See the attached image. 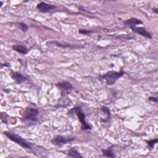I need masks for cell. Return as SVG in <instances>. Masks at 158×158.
Segmentation results:
<instances>
[{"mask_svg": "<svg viewBox=\"0 0 158 158\" xmlns=\"http://www.w3.org/2000/svg\"><path fill=\"white\" fill-rule=\"evenodd\" d=\"M67 154H68V156L70 157H76V158L83 157V156L80 154V153L75 148H71L70 149H69L68 150Z\"/></svg>", "mask_w": 158, "mask_h": 158, "instance_id": "obj_12", "label": "cell"}, {"mask_svg": "<svg viewBox=\"0 0 158 158\" xmlns=\"http://www.w3.org/2000/svg\"><path fill=\"white\" fill-rule=\"evenodd\" d=\"M38 115L39 110L37 108L33 107H27L23 114V119L25 121H36L38 120Z\"/></svg>", "mask_w": 158, "mask_h": 158, "instance_id": "obj_4", "label": "cell"}, {"mask_svg": "<svg viewBox=\"0 0 158 158\" xmlns=\"http://www.w3.org/2000/svg\"><path fill=\"white\" fill-rule=\"evenodd\" d=\"M10 76L12 78V80H14L18 84H21L23 82L28 80V78L27 77H25L22 73L18 72L12 71L10 73Z\"/></svg>", "mask_w": 158, "mask_h": 158, "instance_id": "obj_8", "label": "cell"}, {"mask_svg": "<svg viewBox=\"0 0 158 158\" xmlns=\"http://www.w3.org/2000/svg\"><path fill=\"white\" fill-rule=\"evenodd\" d=\"M76 114L78 117V118L81 123V130L83 131H86V130H92V126L87 123L86 121V115L85 113L82 110V108L81 106H76L73 108L71 109L69 112L68 114L69 115L72 114Z\"/></svg>", "mask_w": 158, "mask_h": 158, "instance_id": "obj_1", "label": "cell"}, {"mask_svg": "<svg viewBox=\"0 0 158 158\" xmlns=\"http://www.w3.org/2000/svg\"><path fill=\"white\" fill-rule=\"evenodd\" d=\"M17 25L19 27V28L23 31V32H26L28 30V26L23 22H17Z\"/></svg>", "mask_w": 158, "mask_h": 158, "instance_id": "obj_15", "label": "cell"}, {"mask_svg": "<svg viewBox=\"0 0 158 158\" xmlns=\"http://www.w3.org/2000/svg\"><path fill=\"white\" fill-rule=\"evenodd\" d=\"M124 73L125 72L122 69H120L119 72L110 70L102 76V79L106 81L107 85L111 86L113 85L119 78L122 77Z\"/></svg>", "mask_w": 158, "mask_h": 158, "instance_id": "obj_3", "label": "cell"}, {"mask_svg": "<svg viewBox=\"0 0 158 158\" xmlns=\"http://www.w3.org/2000/svg\"><path fill=\"white\" fill-rule=\"evenodd\" d=\"M75 139V137H67L62 135H57L51 139V143L56 146L61 147L64 144H67Z\"/></svg>", "mask_w": 158, "mask_h": 158, "instance_id": "obj_5", "label": "cell"}, {"mask_svg": "<svg viewBox=\"0 0 158 158\" xmlns=\"http://www.w3.org/2000/svg\"><path fill=\"white\" fill-rule=\"evenodd\" d=\"M148 100L149 101H154V102H157V98H156V97H153V96H151L148 98Z\"/></svg>", "mask_w": 158, "mask_h": 158, "instance_id": "obj_19", "label": "cell"}, {"mask_svg": "<svg viewBox=\"0 0 158 158\" xmlns=\"http://www.w3.org/2000/svg\"><path fill=\"white\" fill-rule=\"evenodd\" d=\"M93 31H93V30H86V29H80L78 30V33H80L81 34H83V35H90Z\"/></svg>", "mask_w": 158, "mask_h": 158, "instance_id": "obj_17", "label": "cell"}, {"mask_svg": "<svg viewBox=\"0 0 158 158\" xmlns=\"http://www.w3.org/2000/svg\"><path fill=\"white\" fill-rule=\"evenodd\" d=\"M142 23H143V22L141 20L136 18H130L123 22V24L124 25L127 27H129L130 28L133 27H136L137 25H139Z\"/></svg>", "mask_w": 158, "mask_h": 158, "instance_id": "obj_10", "label": "cell"}, {"mask_svg": "<svg viewBox=\"0 0 158 158\" xmlns=\"http://www.w3.org/2000/svg\"><path fill=\"white\" fill-rule=\"evenodd\" d=\"M101 110H102L104 113H106V114H107V115L108 118H110V110H109V109L108 107H106V106H102V107H101Z\"/></svg>", "mask_w": 158, "mask_h": 158, "instance_id": "obj_18", "label": "cell"}, {"mask_svg": "<svg viewBox=\"0 0 158 158\" xmlns=\"http://www.w3.org/2000/svg\"><path fill=\"white\" fill-rule=\"evenodd\" d=\"M2 65H4L5 67H10V64H9V63H5V64H1V66H2Z\"/></svg>", "mask_w": 158, "mask_h": 158, "instance_id": "obj_20", "label": "cell"}, {"mask_svg": "<svg viewBox=\"0 0 158 158\" xmlns=\"http://www.w3.org/2000/svg\"><path fill=\"white\" fill-rule=\"evenodd\" d=\"M12 48L14 51L23 55L27 54L29 51V49L26 46L23 45H20V44H15V45L14 44L12 46Z\"/></svg>", "mask_w": 158, "mask_h": 158, "instance_id": "obj_11", "label": "cell"}, {"mask_svg": "<svg viewBox=\"0 0 158 158\" xmlns=\"http://www.w3.org/2000/svg\"><path fill=\"white\" fill-rule=\"evenodd\" d=\"M56 8V6H54L53 4H48L44 2H41L39 4H38L36 6V9L40 12H43V13L49 12L54 10Z\"/></svg>", "mask_w": 158, "mask_h": 158, "instance_id": "obj_6", "label": "cell"}, {"mask_svg": "<svg viewBox=\"0 0 158 158\" xmlns=\"http://www.w3.org/2000/svg\"><path fill=\"white\" fill-rule=\"evenodd\" d=\"M157 141H158L157 138H155V139H154L146 141V143H147L148 145L149 146V147L151 149H153L154 145L157 143Z\"/></svg>", "mask_w": 158, "mask_h": 158, "instance_id": "obj_16", "label": "cell"}, {"mask_svg": "<svg viewBox=\"0 0 158 158\" xmlns=\"http://www.w3.org/2000/svg\"><path fill=\"white\" fill-rule=\"evenodd\" d=\"M131 31L135 33H137L138 35H140L142 36H144L147 38L151 39L152 38V35L150 32L146 30V29L144 27H130Z\"/></svg>", "mask_w": 158, "mask_h": 158, "instance_id": "obj_7", "label": "cell"}, {"mask_svg": "<svg viewBox=\"0 0 158 158\" xmlns=\"http://www.w3.org/2000/svg\"><path fill=\"white\" fill-rule=\"evenodd\" d=\"M113 147H114L113 146H111L107 148V149H102L101 150V151L102 152V154L104 156L107 157H112V158L115 157V156L114 153V152L112 151V149H113L112 148Z\"/></svg>", "mask_w": 158, "mask_h": 158, "instance_id": "obj_13", "label": "cell"}, {"mask_svg": "<svg viewBox=\"0 0 158 158\" xmlns=\"http://www.w3.org/2000/svg\"><path fill=\"white\" fill-rule=\"evenodd\" d=\"M3 134L10 140L12 141L13 142L17 143V144L20 145L23 148L25 149H31L33 146V144L23 138H22L19 135L16 134L15 133H12L10 131H4Z\"/></svg>", "mask_w": 158, "mask_h": 158, "instance_id": "obj_2", "label": "cell"}, {"mask_svg": "<svg viewBox=\"0 0 158 158\" xmlns=\"http://www.w3.org/2000/svg\"><path fill=\"white\" fill-rule=\"evenodd\" d=\"M56 86L58 88L60 89L61 90H62L67 93H70L73 88L72 85L69 81H62V82L57 83Z\"/></svg>", "mask_w": 158, "mask_h": 158, "instance_id": "obj_9", "label": "cell"}, {"mask_svg": "<svg viewBox=\"0 0 158 158\" xmlns=\"http://www.w3.org/2000/svg\"><path fill=\"white\" fill-rule=\"evenodd\" d=\"M46 44L48 45H54V46L60 47V48H68V47H70V46H71L70 44H63V43H59L56 41H48L46 43Z\"/></svg>", "mask_w": 158, "mask_h": 158, "instance_id": "obj_14", "label": "cell"}, {"mask_svg": "<svg viewBox=\"0 0 158 158\" xmlns=\"http://www.w3.org/2000/svg\"><path fill=\"white\" fill-rule=\"evenodd\" d=\"M152 10L154 12H155L156 14H157L158 13V9L157 8H153L152 9Z\"/></svg>", "mask_w": 158, "mask_h": 158, "instance_id": "obj_21", "label": "cell"}]
</instances>
